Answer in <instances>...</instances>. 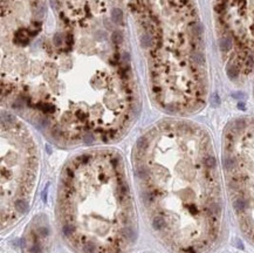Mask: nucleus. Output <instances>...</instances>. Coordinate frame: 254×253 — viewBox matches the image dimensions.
Here are the masks:
<instances>
[{"mask_svg":"<svg viewBox=\"0 0 254 253\" xmlns=\"http://www.w3.org/2000/svg\"><path fill=\"white\" fill-rule=\"evenodd\" d=\"M142 202L153 230L174 247L197 253L215 238L221 205L207 142L184 124L165 126L137 142Z\"/></svg>","mask_w":254,"mask_h":253,"instance_id":"obj_1","label":"nucleus"},{"mask_svg":"<svg viewBox=\"0 0 254 253\" xmlns=\"http://www.w3.org/2000/svg\"><path fill=\"white\" fill-rule=\"evenodd\" d=\"M65 236L83 253H120L135 238V212L120 158L108 153L79 156L59 191Z\"/></svg>","mask_w":254,"mask_h":253,"instance_id":"obj_2","label":"nucleus"},{"mask_svg":"<svg viewBox=\"0 0 254 253\" xmlns=\"http://www.w3.org/2000/svg\"><path fill=\"white\" fill-rule=\"evenodd\" d=\"M1 157V225L6 226L16 220L28 210L29 199L35 184L34 150L26 137L13 143L14 149L5 138Z\"/></svg>","mask_w":254,"mask_h":253,"instance_id":"obj_3","label":"nucleus"},{"mask_svg":"<svg viewBox=\"0 0 254 253\" xmlns=\"http://www.w3.org/2000/svg\"><path fill=\"white\" fill-rule=\"evenodd\" d=\"M219 43H220V49H221V52H224V53H227L228 51L232 48V40H231V38L227 36V35L221 36Z\"/></svg>","mask_w":254,"mask_h":253,"instance_id":"obj_4","label":"nucleus"},{"mask_svg":"<svg viewBox=\"0 0 254 253\" xmlns=\"http://www.w3.org/2000/svg\"><path fill=\"white\" fill-rule=\"evenodd\" d=\"M111 19L114 22L118 24V22H122V19H123V13L120 8H114L111 11Z\"/></svg>","mask_w":254,"mask_h":253,"instance_id":"obj_5","label":"nucleus"},{"mask_svg":"<svg viewBox=\"0 0 254 253\" xmlns=\"http://www.w3.org/2000/svg\"><path fill=\"white\" fill-rule=\"evenodd\" d=\"M240 109H245V106H244V103H239V106H238Z\"/></svg>","mask_w":254,"mask_h":253,"instance_id":"obj_6","label":"nucleus"}]
</instances>
